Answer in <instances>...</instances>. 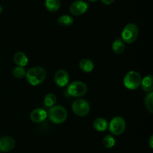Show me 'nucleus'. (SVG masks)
Instances as JSON below:
<instances>
[{
    "instance_id": "1",
    "label": "nucleus",
    "mask_w": 153,
    "mask_h": 153,
    "mask_svg": "<svg viewBox=\"0 0 153 153\" xmlns=\"http://www.w3.org/2000/svg\"><path fill=\"white\" fill-rule=\"evenodd\" d=\"M46 77V70L43 67L36 66L28 69L25 73V78L31 86L40 85Z\"/></svg>"
},
{
    "instance_id": "2",
    "label": "nucleus",
    "mask_w": 153,
    "mask_h": 153,
    "mask_svg": "<svg viewBox=\"0 0 153 153\" xmlns=\"http://www.w3.org/2000/svg\"><path fill=\"white\" fill-rule=\"evenodd\" d=\"M49 120L55 124H62L67 118V111L61 105H54L49 107L47 112Z\"/></svg>"
},
{
    "instance_id": "3",
    "label": "nucleus",
    "mask_w": 153,
    "mask_h": 153,
    "mask_svg": "<svg viewBox=\"0 0 153 153\" xmlns=\"http://www.w3.org/2000/svg\"><path fill=\"white\" fill-rule=\"evenodd\" d=\"M138 33L139 29L137 25L134 23H128L123 29L121 40L125 43L132 44L137 38Z\"/></svg>"
},
{
    "instance_id": "4",
    "label": "nucleus",
    "mask_w": 153,
    "mask_h": 153,
    "mask_svg": "<svg viewBox=\"0 0 153 153\" xmlns=\"http://www.w3.org/2000/svg\"><path fill=\"white\" fill-rule=\"evenodd\" d=\"M141 79V76L138 72L135 70H130L124 76L123 84L128 89H137L140 86Z\"/></svg>"
},
{
    "instance_id": "5",
    "label": "nucleus",
    "mask_w": 153,
    "mask_h": 153,
    "mask_svg": "<svg viewBox=\"0 0 153 153\" xmlns=\"http://www.w3.org/2000/svg\"><path fill=\"white\" fill-rule=\"evenodd\" d=\"M108 129L113 135H120L125 131L126 123L125 119L121 116H115L111 120L108 124Z\"/></svg>"
},
{
    "instance_id": "6",
    "label": "nucleus",
    "mask_w": 153,
    "mask_h": 153,
    "mask_svg": "<svg viewBox=\"0 0 153 153\" xmlns=\"http://www.w3.org/2000/svg\"><path fill=\"white\" fill-rule=\"evenodd\" d=\"M90 110V104L85 99H77L72 104V110L78 116H85L89 113Z\"/></svg>"
},
{
    "instance_id": "7",
    "label": "nucleus",
    "mask_w": 153,
    "mask_h": 153,
    "mask_svg": "<svg viewBox=\"0 0 153 153\" xmlns=\"http://www.w3.org/2000/svg\"><path fill=\"white\" fill-rule=\"evenodd\" d=\"M88 92V86L82 81H74L69 85L67 92L73 97H82Z\"/></svg>"
},
{
    "instance_id": "8",
    "label": "nucleus",
    "mask_w": 153,
    "mask_h": 153,
    "mask_svg": "<svg viewBox=\"0 0 153 153\" xmlns=\"http://www.w3.org/2000/svg\"><path fill=\"white\" fill-rule=\"evenodd\" d=\"M88 9V4L82 0L73 2L70 6V11L74 16H81L86 13Z\"/></svg>"
},
{
    "instance_id": "9",
    "label": "nucleus",
    "mask_w": 153,
    "mask_h": 153,
    "mask_svg": "<svg viewBox=\"0 0 153 153\" xmlns=\"http://www.w3.org/2000/svg\"><path fill=\"white\" fill-rule=\"evenodd\" d=\"M55 84L59 87H64L68 84L70 81V75L68 72L64 69H59L55 74Z\"/></svg>"
},
{
    "instance_id": "10",
    "label": "nucleus",
    "mask_w": 153,
    "mask_h": 153,
    "mask_svg": "<svg viewBox=\"0 0 153 153\" xmlns=\"http://www.w3.org/2000/svg\"><path fill=\"white\" fill-rule=\"evenodd\" d=\"M14 146L15 140L12 136H6L0 139V151L2 152L11 151Z\"/></svg>"
},
{
    "instance_id": "11",
    "label": "nucleus",
    "mask_w": 153,
    "mask_h": 153,
    "mask_svg": "<svg viewBox=\"0 0 153 153\" xmlns=\"http://www.w3.org/2000/svg\"><path fill=\"white\" fill-rule=\"evenodd\" d=\"M47 117V112L42 108H37L31 111L30 118L35 123H40L44 121Z\"/></svg>"
},
{
    "instance_id": "12",
    "label": "nucleus",
    "mask_w": 153,
    "mask_h": 153,
    "mask_svg": "<svg viewBox=\"0 0 153 153\" xmlns=\"http://www.w3.org/2000/svg\"><path fill=\"white\" fill-rule=\"evenodd\" d=\"M13 62H14L15 64L17 66H20V67H25L26 66V64L28 62V58L27 57V56L25 55V52H16V53L13 55Z\"/></svg>"
},
{
    "instance_id": "13",
    "label": "nucleus",
    "mask_w": 153,
    "mask_h": 153,
    "mask_svg": "<svg viewBox=\"0 0 153 153\" xmlns=\"http://www.w3.org/2000/svg\"><path fill=\"white\" fill-rule=\"evenodd\" d=\"M140 86H141V88L144 92H146L147 93L152 92L153 91V80H152V75L151 74L147 75V76H144L143 79H141Z\"/></svg>"
},
{
    "instance_id": "14",
    "label": "nucleus",
    "mask_w": 153,
    "mask_h": 153,
    "mask_svg": "<svg viewBox=\"0 0 153 153\" xmlns=\"http://www.w3.org/2000/svg\"><path fill=\"white\" fill-rule=\"evenodd\" d=\"M93 126L97 131L103 132L108 128V124L107 120L105 119L104 118H97L94 120Z\"/></svg>"
},
{
    "instance_id": "15",
    "label": "nucleus",
    "mask_w": 153,
    "mask_h": 153,
    "mask_svg": "<svg viewBox=\"0 0 153 153\" xmlns=\"http://www.w3.org/2000/svg\"><path fill=\"white\" fill-rule=\"evenodd\" d=\"M79 68L82 71L90 73L94 70V64L89 58H83L79 62Z\"/></svg>"
},
{
    "instance_id": "16",
    "label": "nucleus",
    "mask_w": 153,
    "mask_h": 153,
    "mask_svg": "<svg viewBox=\"0 0 153 153\" xmlns=\"http://www.w3.org/2000/svg\"><path fill=\"white\" fill-rule=\"evenodd\" d=\"M45 6L49 11L55 12L59 10L61 7V2L60 0H46Z\"/></svg>"
},
{
    "instance_id": "17",
    "label": "nucleus",
    "mask_w": 153,
    "mask_h": 153,
    "mask_svg": "<svg viewBox=\"0 0 153 153\" xmlns=\"http://www.w3.org/2000/svg\"><path fill=\"white\" fill-rule=\"evenodd\" d=\"M113 51L117 54H121L125 50V44L121 39H116L112 44Z\"/></svg>"
},
{
    "instance_id": "18",
    "label": "nucleus",
    "mask_w": 153,
    "mask_h": 153,
    "mask_svg": "<svg viewBox=\"0 0 153 153\" xmlns=\"http://www.w3.org/2000/svg\"><path fill=\"white\" fill-rule=\"evenodd\" d=\"M73 22H74L73 18L67 14L61 15L58 19V23L60 26L64 27L70 26H71L73 23Z\"/></svg>"
},
{
    "instance_id": "19",
    "label": "nucleus",
    "mask_w": 153,
    "mask_h": 153,
    "mask_svg": "<svg viewBox=\"0 0 153 153\" xmlns=\"http://www.w3.org/2000/svg\"><path fill=\"white\" fill-rule=\"evenodd\" d=\"M144 105L149 112H153V92H149L144 99Z\"/></svg>"
},
{
    "instance_id": "20",
    "label": "nucleus",
    "mask_w": 153,
    "mask_h": 153,
    "mask_svg": "<svg viewBox=\"0 0 153 153\" xmlns=\"http://www.w3.org/2000/svg\"><path fill=\"white\" fill-rule=\"evenodd\" d=\"M56 100L57 98L55 94H53V93H48L44 98V104L47 107H51V106H54L55 104Z\"/></svg>"
},
{
    "instance_id": "21",
    "label": "nucleus",
    "mask_w": 153,
    "mask_h": 153,
    "mask_svg": "<svg viewBox=\"0 0 153 153\" xmlns=\"http://www.w3.org/2000/svg\"><path fill=\"white\" fill-rule=\"evenodd\" d=\"M25 68L23 67H20V66H16L12 70V74L14 77L18 78V79H21L25 76Z\"/></svg>"
},
{
    "instance_id": "22",
    "label": "nucleus",
    "mask_w": 153,
    "mask_h": 153,
    "mask_svg": "<svg viewBox=\"0 0 153 153\" xmlns=\"http://www.w3.org/2000/svg\"><path fill=\"white\" fill-rule=\"evenodd\" d=\"M102 144L104 147L106 148H111L114 146L115 145V139L113 136L108 134L104 137L102 140Z\"/></svg>"
},
{
    "instance_id": "23",
    "label": "nucleus",
    "mask_w": 153,
    "mask_h": 153,
    "mask_svg": "<svg viewBox=\"0 0 153 153\" xmlns=\"http://www.w3.org/2000/svg\"><path fill=\"white\" fill-rule=\"evenodd\" d=\"M114 0H101L102 2L104 4H106V5H109V4H112L114 2Z\"/></svg>"
},
{
    "instance_id": "24",
    "label": "nucleus",
    "mask_w": 153,
    "mask_h": 153,
    "mask_svg": "<svg viewBox=\"0 0 153 153\" xmlns=\"http://www.w3.org/2000/svg\"><path fill=\"white\" fill-rule=\"evenodd\" d=\"M149 146H150L151 148H153V136H150V138H149Z\"/></svg>"
},
{
    "instance_id": "25",
    "label": "nucleus",
    "mask_w": 153,
    "mask_h": 153,
    "mask_svg": "<svg viewBox=\"0 0 153 153\" xmlns=\"http://www.w3.org/2000/svg\"><path fill=\"white\" fill-rule=\"evenodd\" d=\"M2 10H3V8H2V6H1V4H0V14H1V12H2Z\"/></svg>"
},
{
    "instance_id": "26",
    "label": "nucleus",
    "mask_w": 153,
    "mask_h": 153,
    "mask_svg": "<svg viewBox=\"0 0 153 153\" xmlns=\"http://www.w3.org/2000/svg\"><path fill=\"white\" fill-rule=\"evenodd\" d=\"M88 2H97L98 0H88Z\"/></svg>"
}]
</instances>
